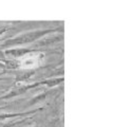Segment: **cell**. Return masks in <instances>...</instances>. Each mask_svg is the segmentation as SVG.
I'll return each instance as SVG.
<instances>
[{
    "label": "cell",
    "mask_w": 113,
    "mask_h": 127,
    "mask_svg": "<svg viewBox=\"0 0 113 127\" xmlns=\"http://www.w3.org/2000/svg\"><path fill=\"white\" fill-rule=\"evenodd\" d=\"M62 28H56V29H44V30H35L31 32H26L20 35H17L11 39H7L1 45V48H14V47H20L26 43H32L35 40L44 37L45 35L54 33L57 31H62Z\"/></svg>",
    "instance_id": "1"
},
{
    "label": "cell",
    "mask_w": 113,
    "mask_h": 127,
    "mask_svg": "<svg viewBox=\"0 0 113 127\" xmlns=\"http://www.w3.org/2000/svg\"><path fill=\"white\" fill-rule=\"evenodd\" d=\"M38 86H39L38 82L34 83V84H31V85H21L20 87H18V88H14L13 90H11L7 94L3 95V96H0V100H9V98L18 96V95H20V94L25 93L28 90L33 89V88H36V87H38Z\"/></svg>",
    "instance_id": "2"
},
{
    "label": "cell",
    "mask_w": 113,
    "mask_h": 127,
    "mask_svg": "<svg viewBox=\"0 0 113 127\" xmlns=\"http://www.w3.org/2000/svg\"><path fill=\"white\" fill-rule=\"evenodd\" d=\"M37 52L36 50H32V49H28V48H11L9 50L4 51V54L7 56H13V57H22L26 54H32Z\"/></svg>",
    "instance_id": "3"
},
{
    "label": "cell",
    "mask_w": 113,
    "mask_h": 127,
    "mask_svg": "<svg viewBox=\"0 0 113 127\" xmlns=\"http://www.w3.org/2000/svg\"><path fill=\"white\" fill-rule=\"evenodd\" d=\"M44 108H38V109H34V110H29L25 111V112H16V113H2L0 114V121H4L7 119H14V118H24L26 116H30V114H33L37 111H40Z\"/></svg>",
    "instance_id": "4"
},
{
    "label": "cell",
    "mask_w": 113,
    "mask_h": 127,
    "mask_svg": "<svg viewBox=\"0 0 113 127\" xmlns=\"http://www.w3.org/2000/svg\"><path fill=\"white\" fill-rule=\"evenodd\" d=\"M52 93H54V91L49 90V91H45V92H42V93H40V94H38V95H36L35 97H33L26 106H33V105H35V104H37V103H40V102H42V101H45V98L48 97V96H50V95H51Z\"/></svg>",
    "instance_id": "5"
},
{
    "label": "cell",
    "mask_w": 113,
    "mask_h": 127,
    "mask_svg": "<svg viewBox=\"0 0 113 127\" xmlns=\"http://www.w3.org/2000/svg\"><path fill=\"white\" fill-rule=\"evenodd\" d=\"M65 78L64 77H55V78H46L45 81H41V82H38V84L40 85H46L50 88H52V87H55L57 85H59L60 83H64Z\"/></svg>",
    "instance_id": "6"
},
{
    "label": "cell",
    "mask_w": 113,
    "mask_h": 127,
    "mask_svg": "<svg viewBox=\"0 0 113 127\" xmlns=\"http://www.w3.org/2000/svg\"><path fill=\"white\" fill-rule=\"evenodd\" d=\"M35 72H36V70H28V71H24V72H21L17 74L16 76V83H19V82H24L26 81V79H29L31 76H33V75L35 74Z\"/></svg>",
    "instance_id": "7"
},
{
    "label": "cell",
    "mask_w": 113,
    "mask_h": 127,
    "mask_svg": "<svg viewBox=\"0 0 113 127\" xmlns=\"http://www.w3.org/2000/svg\"><path fill=\"white\" fill-rule=\"evenodd\" d=\"M7 30H9V27H7V26H1V27H0V36L4 34Z\"/></svg>",
    "instance_id": "8"
},
{
    "label": "cell",
    "mask_w": 113,
    "mask_h": 127,
    "mask_svg": "<svg viewBox=\"0 0 113 127\" xmlns=\"http://www.w3.org/2000/svg\"><path fill=\"white\" fill-rule=\"evenodd\" d=\"M7 107H9V105H4V106H0V110H4L6 109Z\"/></svg>",
    "instance_id": "9"
},
{
    "label": "cell",
    "mask_w": 113,
    "mask_h": 127,
    "mask_svg": "<svg viewBox=\"0 0 113 127\" xmlns=\"http://www.w3.org/2000/svg\"><path fill=\"white\" fill-rule=\"evenodd\" d=\"M7 125H0V127H6Z\"/></svg>",
    "instance_id": "10"
},
{
    "label": "cell",
    "mask_w": 113,
    "mask_h": 127,
    "mask_svg": "<svg viewBox=\"0 0 113 127\" xmlns=\"http://www.w3.org/2000/svg\"><path fill=\"white\" fill-rule=\"evenodd\" d=\"M2 79H7V78H0V81H2Z\"/></svg>",
    "instance_id": "11"
}]
</instances>
